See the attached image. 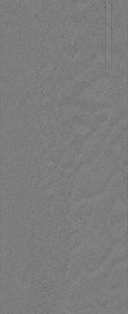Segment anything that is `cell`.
<instances>
[{
    "label": "cell",
    "mask_w": 128,
    "mask_h": 314,
    "mask_svg": "<svg viewBox=\"0 0 128 314\" xmlns=\"http://www.w3.org/2000/svg\"><path fill=\"white\" fill-rule=\"evenodd\" d=\"M111 1H106V57L107 67L108 71L111 67Z\"/></svg>",
    "instance_id": "6da1fadb"
}]
</instances>
